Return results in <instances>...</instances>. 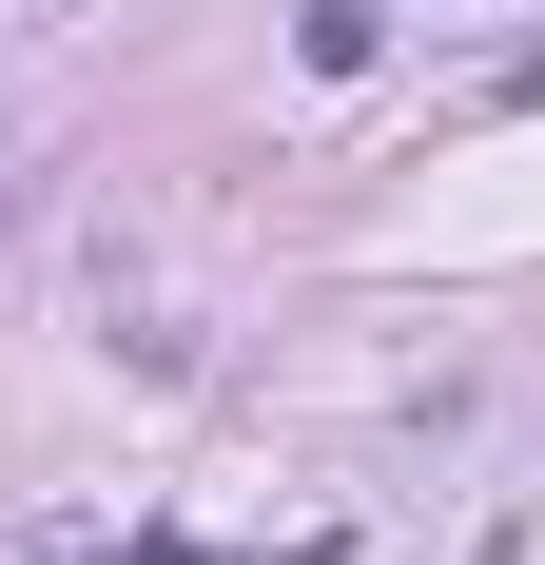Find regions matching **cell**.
Returning <instances> with one entry per match:
<instances>
[{
  "mask_svg": "<svg viewBox=\"0 0 545 565\" xmlns=\"http://www.w3.org/2000/svg\"><path fill=\"white\" fill-rule=\"evenodd\" d=\"M371 40H389L371 0H292V58H312V78H351V58H371Z\"/></svg>",
  "mask_w": 545,
  "mask_h": 565,
  "instance_id": "obj_1",
  "label": "cell"
}]
</instances>
